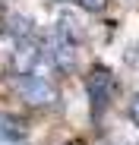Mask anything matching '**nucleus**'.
<instances>
[{"mask_svg": "<svg viewBox=\"0 0 139 145\" xmlns=\"http://www.w3.org/2000/svg\"><path fill=\"white\" fill-rule=\"evenodd\" d=\"M111 0H76V7L85 10V13H104Z\"/></svg>", "mask_w": 139, "mask_h": 145, "instance_id": "39448f33", "label": "nucleus"}, {"mask_svg": "<svg viewBox=\"0 0 139 145\" xmlns=\"http://www.w3.org/2000/svg\"><path fill=\"white\" fill-rule=\"evenodd\" d=\"M29 136L26 120H19L13 114H0V145H19Z\"/></svg>", "mask_w": 139, "mask_h": 145, "instance_id": "7ed1b4c3", "label": "nucleus"}, {"mask_svg": "<svg viewBox=\"0 0 139 145\" xmlns=\"http://www.w3.org/2000/svg\"><path fill=\"white\" fill-rule=\"evenodd\" d=\"M16 91L22 95V101L32 107H54L60 101V91L51 79H44L41 72H22L16 76Z\"/></svg>", "mask_w": 139, "mask_h": 145, "instance_id": "f03ea898", "label": "nucleus"}, {"mask_svg": "<svg viewBox=\"0 0 139 145\" xmlns=\"http://www.w3.org/2000/svg\"><path fill=\"white\" fill-rule=\"evenodd\" d=\"M63 145H85L82 139H73V142H63Z\"/></svg>", "mask_w": 139, "mask_h": 145, "instance_id": "0eeeda50", "label": "nucleus"}, {"mask_svg": "<svg viewBox=\"0 0 139 145\" xmlns=\"http://www.w3.org/2000/svg\"><path fill=\"white\" fill-rule=\"evenodd\" d=\"M57 3H66V0H57Z\"/></svg>", "mask_w": 139, "mask_h": 145, "instance_id": "6e6552de", "label": "nucleus"}, {"mask_svg": "<svg viewBox=\"0 0 139 145\" xmlns=\"http://www.w3.org/2000/svg\"><path fill=\"white\" fill-rule=\"evenodd\" d=\"M117 76L108 69V66H92L89 76H85V91H89V101H92V117H101L114 98H117Z\"/></svg>", "mask_w": 139, "mask_h": 145, "instance_id": "f257e3e1", "label": "nucleus"}, {"mask_svg": "<svg viewBox=\"0 0 139 145\" xmlns=\"http://www.w3.org/2000/svg\"><path fill=\"white\" fill-rule=\"evenodd\" d=\"M127 114H130V120H133V126H139V95H133V98H130Z\"/></svg>", "mask_w": 139, "mask_h": 145, "instance_id": "423d86ee", "label": "nucleus"}, {"mask_svg": "<svg viewBox=\"0 0 139 145\" xmlns=\"http://www.w3.org/2000/svg\"><path fill=\"white\" fill-rule=\"evenodd\" d=\"M7 25H10V32H13L19 41H22V38H32V22H29L26 16H10Z\"/></svg>", "mask_w": 139, "mask_h": 145, "instance_id": "20e7f679", "label": "nucleus"}]
</instances>
